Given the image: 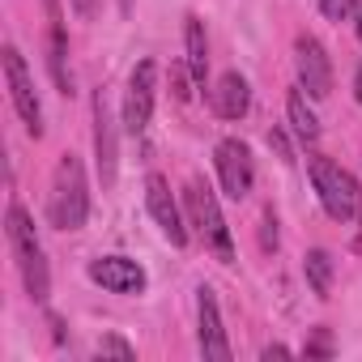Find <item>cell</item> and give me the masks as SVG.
<instances>
[{"label":"cell","mask_w":362,"mask_h":362,"mask_svg":"<svg viewBox=\"0 0 362 362\" xmlns=\"http://www.w3.org/2000/svg\"><path fill=\"white\" fill-rule=\"evenodd\" d=\"M47 214H52V226H60V230H81L90 218V188H86V170H81L77 153H64L56 162Z\"/></svg>","instance_id":"obj_1"},{"label":"cell","mask_w":362,"mask_h":362,"mask_svg":"<svg viewBox=\"0 0 362 362\" xmlns=\"http://www.w3.org/2000/svg\"><path fill=\"white\" fill-rule=\"evenodd\" d=\"M5 230H9V247L18 256V269H22V281H26V294L35 303H47L52 294V277H47V260H43V243L35 235V222L22 205H9V218H5Z\"/></svg>","instance_id":"obj_2"},{"label":"cell","mask_w":362,"mask_h":362,"mask_svg":"<svg viewBox=\"0 0 362 362\" xmlns=\"http://www.w3.org/2000/svg\"><path fill=\"white\" fill-rule=\"evenodd\" d=\"M311 184H315V197H320V205H324V214L332 222H349V218L362 214V188H358V179L345 166H337L332 158H324V153L311 158Z\"/></svg>","instance_id":"obj_3"},{"label":"cell","mask_w":362,"mask_h":362,"mask_svg":"<svg viewBox=\"0 0 362 362\" xmlns=\"http://www.w3.org/2000/svg\"><path fill=\"white\" fill-rule=\"evenodd\" d=\"M184 201H188V214H192V226L201 230V239L214 247V256L222 264L235 260V239H230V226L218 209V197L209 184H201V179H188V188H184Z\"/></svg>","instance_id":"obj_4"},{"label":"cell","mask_w":362,"mask_h":362,"mask_svg":"<svg viewBox=\"0 0 362 362\" xmlns=\"http://www.w3.org/2000/svg\"><path fill=\"white\" fill-rule=\"evenodd\" d=\"M214 166H218V179H222V192H226L230 201H243V197L252 192V184H256V166H252V149H247L243 141H235V136L218 141Z\"/></svg>","instance_id":"obj_5"},{"label":"cell","mask_w":362,"mask_h":362,"mask_svg":"<svg viewBox=\"0 0 362 362\" xmlns=\"http://www.w3.org/2000/svg\"><path fill=\"white\" fill-rule=\"evenodd\" d=\"M5 81H9V98L26 124L30 136H43V107H39V94H35V81H30V69L22 60L18 47H5Z\"/></svg>","instance_id":"obj_6"},{"label":"cell","mask_w":362,"mask_h":362,"mask_svg":"<svg viewBox=\"0 0 362 362\" xmlns=\"http://www.w3.org/2000/svg\"><path fill=\"white\" fill-rule=\"evenodd\" d=\"M153 90H158V64L141 60L128 77V90H124V128L132 136H141L149 115H153Z\"/></svg>","instance_id":"obj_7"},{"label":"cell","mask_w":362,"mask_h":362,"mask_svg":"<svg viewBox=\"0 0 362 362\" xmlns=\"http://www.w3.org/2000/svg\"><path fill=\"white\" fill-rule=\"evenodd\" d=\"M294 64H298V86L311 98H328L332 94V64H328V52H324L320 39L298 35L294 39Z\"/></svg>","instance_id":"obj_8"},{"label":"cell","mask_w":362,"mask_h":362,"mask_svg":"<svg viewBox=\"0 0 362 362\" xmlns=\"http://www.w3.org/2000/svg\"><path fill=\"white\" fill-rule=\"evenodd\" d=\"M145 205H149V218L162 226V235H166L175 247H184V243H188L184 218H179V205H175L170 184H166L162 175H145Z\"/></svg>","instance_id":"obj_9"},{"label":"cell","mask_w":362,"mask_h":362,"mask_svg":"<svg viewBox=\"0 0 362 362\" xmlns=\"http://www.w3.org/2000/svg\"><path fill=\"white\" fill-rule=\"evenodd\" d=\"M90 281H98L111 294H141L145 290V269L128 256H98V260H90Z\"/></svg>","instance_id":"obj_10"},{"label":"cell","mask_w":362,"mask_h":362,"mask_svg":"<svg viewBox=\"0 0 362 362\" xmlns=\"http://www.w3.org/2000/svg\"><path fill=\"white\" fill-rule=\"evenodd\" d=\"M197 315H201V354L214 358V362H226L230 358V341H226V328H222V311H218V294L209 286L197 290Z\"/></svg>","instance_id":"obj_11"},{"label":"cell","mask_w":362,"mask_h":362,"mask_svg":"<svg viewBox=\"0 0 362 362\" xmlns=\"http://www.w3.org/2000/svg\"><path fill=\"white\" fill-rule=\"evenodd\" d=\"M94 153H98V179H103V188H111L115 184L119 145H115V119H111V107H107L103 94L94 98Z\"/></svg>","instance_id":"obj_12"},{"label":"cell","mask_w":362,"mask_h":362,"mask_svg":"<svg viewBox=\"0 0 362 362\" xmlns=\"http://www.w3.org/2000/svg\"><path fill=\"white\" fill-rule=\"evenodd\" d=\"M209 98H214V111H218L222 119H243L247 107H252V86H247L243 73H222Z\"/></svg>","instance_id":"obj_13"},{"label":"cell","mask_w":362,"mask_h":362,"mask_svg":"<svg viewBox=\"0 0 362 362\" xmlns=\"http://www.w3.org/2000/svg\"><path fill=\"white\" fill-rule=\"evenodd\" d=\"M184 43H188V73H192V81L205 86V73H209V43H205V26H201V18H188V26H184Z\"/></svg>","instance_id":"obj_14"},{"label":"cell","mask_w":362,"mask_h":362,"mask_svg":"<svg viewBox=\"0 0 362 362\" xmlns=\"http://www.w3.org/2000/svg\"><path fill=\"white\" fill-rule=\"evenodd\" d=\"M286 111H290V128L298 132V141H307V145H315V141H320V119H315V111L307 107V98H303V90H294V94L286 98Z\"/></svg>","instance_id":"obj_15"},{"label":"cell","mask_w":362,"mask_h":362,"mask_svg":"<svg viewBox=\"0 0 362 362\" xmlns=\"http://www.w3.org/2000/svg\"><path fill=\"white\" fill-rule=\"evenodd\" d=\"M303 273H307V286H311V294H315V298H328V294H332V256H328L324 247L307 252Z\"/></svg>","instance_id":"obj_16"},{"label":"cell","mask_w":362,"mask_h":362,"mask_svg":"<svg viewBox=\"0 0 362 362\" xmlns=\"http://www.w3.org/2000/svg\"><path fill=\"white\" fill-rule=\"evenodd\" d=\"M64 56H69V39H64V26H60V18L52 9V77H56L60 94H73V73H69Z\"/></svg>","instance_id":"obj_17"},{"label":"cell","mask_w":362,"mask_h":362,"mask_svg":"<svg viewBox=\"0 0 362 362\" xmlns=\"http://www.w3.org/2000/svg\"><path fill=\"white\" fill-rule=\"evenodd\" d=\"M303 354H307V358H332V337H328V328H315V337L303 345Z\"/></svg>","instance_id":"obj_18"},{"label":"cell","mask_w":362,"mask_h":362,"mask_svg":"<svg viewBox=\"0 0 362 362\" xmlns=\"http://www.w3.org/2000/svg\"><path fill=\"white\" fill-rule=\"evenodd\" d=\"M98 354H103V358H107V354H111V358H136V349H132L124 337H103V341H98Z\"/></svg>","instance_id":"obj_19"},{"label":"cell","mask_w":362,"mask_h":362,"mask_svg":"<svg viewBox=\"0 0 362 362\" xmlns=\"http://www.w3.org/2000/svg\"><path fill=\"white\" fill-rule=\"evenodd\" d=\"M320 9H324V18L341 22V18H349V13L358 9V0H320Z\"/></svg>","instance_id":"obj_20"},{"label":"cell","mask_w":362,"mask_h":362,"mask_svg":"<svg viewBox=\"0 0 362 362\" xmlns=\"http://www.w3.org/2000/svg\"><path fill=\"white\" fill-rule=\"evenodd\" d=\"M260 226H264V230H260V247H264V252H273V247H277V218H273V214H264V222H260Z\"/></svg>","instance_id":"obj_21"},{"label":"cell","mask_w":362,"mask_h":362,"mask_svg":"<svg viewBox=\"0 0 362 362\" xmlns=\"http://www.w3.org/2000/svg\"><path fill=\"white\" fill-rule=\"evenodd\" d=\"M170 90H175V98H179V103H188V94H192V90H188V73H184V69H170Z\"/></svg>","instance_id":"obj_22"},{"label":"cell","mask_w":362,"mask_h":362,"mask_svg":"<svg viewBox=\"0 0 362 362\" xmlns=\"http://www.w3.org/2000/svg\"><path fill=\"white\" fill-rule=\"evenodd\" d=\"M269 145L281 153V162H294V153H290V141H286V132H281V128H273V132H269Z\"/></svg>","instance_id":"obj_23"},{"label":"cell","mask_w":362,"mask_h":362,"mask_svg":"<svg viewBox=\"0 0 362 362\" xmlns=\"http://www.w3.org/2000/svg\"><path fill=\"white\" fill-rule=\"evenodd\" d=\"M73 5H77V13H86V18H90V13L98 9V0H73Z\"/></svg>","instance_id":"obj_24"},{"label":"cell","mask_w":362,"mask_h":362,"mask_svg":"<svg viewBox=\"0 0 362 362\" xmlns=\"http://www.w3.org/2000/svg\"><path fill=\"white\" fill-rule=\"evenodd\" d=\"M264 358H290V349H286V345H269Z\"/></svg>","instance_id":"obj_25"},{"label":"cell","mask_w":362,"mask_h":362,"mask_svg":"<svg viewBox=\"0 0 362 362\" xmlns=\"http://www.w3.org/2000/svg\"><path fill=\"white\" fill-rule=\"evenodd\" d=\"M354 98L362 103V69H358V77H354Z\"/></svg>","instance_id":"obj_26"},{"label":"cell","mask_w":362,"mask_h":362,"mask_svg":"<svg viewBox=\"0 0 362 362\" xmlns=\"http://www.w3.org/2000/svg\"><path fill=\"white\" fill-rule=\"evenodd\" d=\"M354 18H358V39H362V0H358V9H354Z\"/></svg>","instance_id":"obj_27"},{"label":"cell","mask_w":362,"mask_h":362,"mask_svg":"<svg viewBox=\"0 0 362 362\" xmlns=\"http://www.w3.org/2000/svg\"><path fill=\"white\" fill-rule=\"evenodd\" d=\"M119 9H124V13H132V0H119Z\"/></svg>","instance_id":"obj_28"}]
</instances>
